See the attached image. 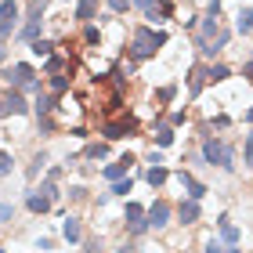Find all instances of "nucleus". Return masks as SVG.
<instances>
[{"label":"nucleus","instance_id":"f257e3e1","mask_svg":"<svg viewBox=\"0 0 253 253\" xmlns=\"http://www.w3.org/2000/svg\"><path fill=\"white\" fill-rule=\"evenodd\" d=\"M90 109H98L101 116H116L123 109V87L112 84V80H98L90 87Z\"/></svg>","mask_w":253,"mask_h":253},{"label":"nucleus","instance_id":"f03ea898","mask_svg":"<svg viewBox=\"0 0 253 253\" xmlns=\"http://www.w3.org/2000/svg\"><path fill=\"white\" fill-rule=\"evenodd\" d=\"M163 43H167V33L163 29H134V40H130V58L134 62H145V58H152V54L159 51V47H163Z\"/></svg>","mask_w":253,"mask_h":253},{"label":"nucleus","instance_id":"7ed1b4c3","mask_svg":"<svg viewBox=\"0 0 253 253\" xmlns=\"http://www.w3.org/2000/svg\"><path fill=\"white\" fill-rule=\"evenodd\" d=\"M203 159L210 167H221V170H232L235 167L232 145H221V141H213V137H206V141H203Z\"/></svg>","mask_w":253,"mask_h":253},{"label":"nucleus","instance_id":"20e7f679","mask_svg":"<svg viewBox=\"0 0 253 253\" xmlns=\"http://www.w3.org/2000/svg\"><path fill=\"white\" fill-rule=\"evenodd\" d=\"M4 80L15 90H37V94H40V80H37V73H33V65H26V62L4 69Z\"/></svg>","mask_w":253,"mask_h":253},{"label":"nucleus","instance_id":"39448f33","mask_svg":"<svg viewBox=\"0 0 253 253\" xmlns=\"http://www.w3.org/2000/svg\"><path fill=\"white\" fill-rule=\"evenodd\" d=\"M137 130V120L126 116V112H116V116H109L105 126H101V134H105V141H116V137H126Z\"/></svg>","mask_w":253,"mask_h":253},{"label":"nucleus","instance_id":"423d86ee","mask_svg":"<svg viewBox=\"0 0 253 253\" xmlns=\"http://www.w3.org/2000/svg\"><path fill=\"white\" fill-rule=\"evenodd\" d=\"M170 213H174V210H170V203L167 199H156L152 206H148V228H167L170 224Z\"/></svg>","mask_w":253,"mask_h":253},{"label":"nucleus","instance_id":"0eeeda50","mask_svg":"<svg viewBox=\"0 0 253 253\" xmlns=\"http://www.w3.org/2000/svg\"><path fill=\"white\" fill-rule=\"evenodd\" d=\"M123 221H126V228H130L134 235H141L145 228H148V221H145V210L137 203H126V213H123Z\"/></svg>","mask_w":253,"mask_h":253},{"label":"nucleus","instance_id":"6e6552de","mask_svg":"<svg viewBox=\"0 0 253 253\" xmlns=\"http://www.w3.org/2000/svg\"><path fill=\"white\" fill-rule=\"evenodd\" d=\"M15 18H18V4L15 0H0V37H7L15 29Z\"/></svg>","mask_w":253,"mask_h":253},{"label":"nucleus","instance_id":"1a4fd4ad","mask_svg":"<svg viewBox=\"0 0 253 253\" xmlns=\"http://www.w3.org/2000/svg\"><path fill=\"white\" fill-rule=\"evenodd\" d=\"M177 181H181V188L188 192V199H203V195H206V185H203L199 177H192L188 170H181V174H177Z\"/></svg>","mask_w":253,"mask_h":253},{"label":"nucleus","instance_id":"9d476101","mask_svg":"<svg viewBox=\"0 0 253 253\" xmlns=\"http://www.w3.org/2000/svg\"><path fill=\"white\" fill-rule=\"evenodd\" d=\"M4 101H7V112H11V116H26V112H29L26 98H22V90H15V87L4 94Z\"/></svg>","mask_w":253,"mask_h":253},{"label":"nucleus","instance_id":"9b49d317","mask_svg":"<svg viewBox=\"0 0 253 253\" xmlns=\"http://www.w3.org/2000/svg\"><path fill=\"white\" fill-rule=\"evenodd\" d=\"M177 217H181V224H195L199 221V199H185L177 206Z\"/></svg>","mask_w":253,"mask_h":253},{"label":"nucleus","instance_id":"f8f14e48","mask_svg":"<svg viewBox=\"0 0 253 253\" xmlns=\"http://www.w3.org/2000/svg\"><path fill=\"white\" fill-rule=\"evenodd\" d=\"M203 84H206V65H192V73H188V94L195 98L203 90Z\"/></svg>","mask_w":253,"mask_h":253},{"label":"nucleus","instance_id":"ddd939ff","mask_svg":"<svg viewBox=\"0 0 253 253\" xmlns=\"http://www.w3.org/2000/svg\"><path fill=\"white\" fill-rule=\"evenodd\" d=\"M51 206H54V199H51L47 192H33V195H29V210H33V213H47Z\"/></svg>","mask_w":253,"mask_h":253},{"label":"nucleus","instance_id":"4468645a","mask_svg":"<svg viewBox=\"0 0 253 253\" xmlns=\"http://www.w3.org/2000/svg\"><path fill=\"white\" fill-rule=\"evenodd\" d=\"M130 163H134V156H123L120 163L105 167V177H109V181H120V177H126V170H130Z\"/></svg>","mask_w":253,"mask_h":253},{"label":"nucleus","instance_id":"2eb2a0df","mask_svg":"<svg viewBox=\"0 0 253 253\" xmlns=\"http://www.w3.org/2000/svg\"><path fill=\"white\" fill-rule=\"evenodd\" d=\"M62 235L69 239V243H80V239H84V228H80V221H76V217H65V224H62Z\"/></svg>","mask_w":253,"mask_h":253},{"label":"nucleus","instance_id":"dca6fc26","mask_svg":"<svg viewBox=\"0 0 253 253\" xmlns=\"http://www.w3.org/2000/svg\"><path fill=\"white\" fill-rule=\"evenodd\" d=\"M217 228H221V235H224V243H228V246H235V243H239V228L228 221V217H217Z\"/></svg>","mask_w":253,"mask_h":253},{"label":"nucleus","instance_id":"f3484780","mask_svg":"<svg viewBox=\"0 0 253 253\" xmlns=\"http://www.w3.org/2000/svg\"><path fill=\"white\" fill-rule=\"evenodd\" d=\"M54 109H58V105H54V94H51V90H40V98H37V116H51Z\"/></svg>","mask_w":253,"mask_h":253},{"label":"nucleus","instance_id":"a211bd4d","mask_svg":"<svg viewBox=\"0 0 253 253\" xmlns=\"http://www.w3.org/2000/svg\"><path fill=\"white\" fill-rule=\"evenodd\" d=\"M94 11H98V0H76V18L80 22H90Z\"/></svg>","mask_w":253,"mask_h":253},{"label":"nucleus","instance_id":"6ab92c4d","mask_svg":"<svg viewBox=\"0 0 253 253\" xmlns=\"http://www.w3.org/2000/svg\"><path fill=\"white\" fill-rule=\"evenodd\" d=\"M29 51L37 54V58H51V54H54V43H51V40H40V37H37V40L29 43Z\"/></svg>","mask_w":253,"mask_h":253},{"label":"nucleus","instance_id":"aec40b11","mask_svg":"<svg viewBox=\"0 0 253 253\" xmlns=\"http://www.w3.org/2000/svg\"><path fill=\"white\" fill-rule=\"evenodd\" d=\"M235 29H239V33H250V29H253V7H243V11H239Z\"/></svg>","mask_w":253,"mask_h":253},{"label":"nucleus","instance_id":"412c9836","mask_svg":"<svg viewBox=\"0 0 253 253\" xmlns=\"http://www.w3.org/2000/svg\"><path fill=\"white\" fill-rule=\"evenodd\" d=\"M69 80H73V76H62V73H58V76H51V84H47V87H51V94H54V98L69 90Z\"/></svg>","mask_w":253,"mask_h":253},{"label":"nucleus","instance_id":"4be33fe9","mask_svg":"<svg viewBox=\"0 0 253 253\" xmlns=\"http://www.w3.org/2000/svg\"><path fill=\"white\" fill-rule=\"evenodd\" d=\"M228 76H232L228 65H210V69H206V80H213V84H221V80H228Z\"/></svg>","mask_w":253,"mask_h":253},{"label":"nucleus","instance_id":"5701e85b","mask_svg":"<svg viewBox=\"0 0 253 253\" xmlns=\"http://www.w3.org/2000/svg\"><path fill=\"white\" fill-rule=\"evenodd\" d=\"M145 177H148V185H152V188H159V185H163V181H167L170 174H167L163 167H148V174H145Z\"/></svg>","mask_w":253,"mask_h":253},{"label":"nucleus","instance_id":"b1692460","mask_svg":"<svg viewBox=\"0 0 253 253\" xmlns=\"http://www.w3.org/2000/svg\"><path fill=\"white\" fill-rule=\"evenodd\" d=\"M18 37L33 43V40H37V37H40V18H29V22H26V29H22V33H18Z\"/></svg>","mask_w":253,"mask_h":253},{"label":"nucleus","instance_id":"393cba45","mask_svg":"<svg viewBox=\"0 0 253 253\" xmlns=\"http://www.w3.org/2000/svg\"><path fill=\"white\" fill-rule=\"evenodd\" d=\"M213 33H217V18H213V15H206V22H203V37H199V47H203V43H210Z\"/></svg>","mask_w":253,"mask_h":253},{"label":"nucleus","instance_id":"a878e982","mask_svg":"<svg viewBox=\"0 0 253 253\" xmlns=\"http://www.w3.org/2000/svg\"><path fill=\"white\" fill-rule=\"evenodd\" d=\"M84 156H87V159H105V156H109V145H105V141H94V145H87Z\"/></svg>","mask_w":253,"mask_h":253},{"label":"nucleus","instance_id":"bb28decb","mask_svg":"<svg viewBox=\"0 0 253 253\" xmlns=\"http://www.w3.org/2000/svg\"><path fill=\"white\" fill-rule=\"evenodd\" d=\"M156 145H159V148L174 145V126H159V130H156Z\"/></svg>","mask_w":253,"mask_h":253},{"label":"nucleus","instance_id":"cd10ccee","mask_svg":"<svg viewBox=\"0 0 253 253\" xmlns=\"http://www.w3.org/2000/svg\"><path fill=\"white\" fill-rule=\"evenodd\" d=\"M130 188H134V185H130V177H126V181H123V177H120V181H112V195H126Z\"/></svg>","mask_w":253,"mask_h":253},{"label":"nucleus","instance_id":"c85d7f7f","mask_svg":"<svg viewBox=\"0 0 253 253\" xmlns=\"http://www.w3.org/2000/svg\"><path fill=\"white\" fill-rule=\"evenodd\" d=\"M43 7H47V0H33V4H29V18H40Z\"/></svg>","mask_w":253,"mask_h":253},{"label":"nucleus","instance_id":"c756f323","mask_svg":"<svg viewBox=\"0 0 253 253\" xmlns=\"http://www.w3.org/2000/svg\"><path fill=\"white\" fill-rule=\"evenodd\" d=\"M130 4H134V0H109V7H112V11H116V15H123V11H126V7H130Z\"/></svg>","mask_w":253,"mask_h":253},{"label":"nucleus","instance_id":"7c9ffc66","mask_svg":"<svg viewBox=\"0 0 253 253\" xmlns=\"http://www.w3.org/2000/svg\"><path fill=\"white\" fill-rule=\"evenodd\" d=\"M243 163H253V134L246 137V148H243Z\"/></svg>","mask_w":253,"mask_h":253},{"label":"nucleus","instance_id":"2f4dec72","mask_svg":"<svg viewBox=\"0 0 253 253\" xmlns=\"http://www.w3.org/2000/svg\"><path fill=\"white\" fill-rule=\"evenodd\" d=\"M174 94H177V87H159V94H156V98H159V101H170Z\"/></svg>","mask_w":253,"mask_h":253},{"label":"nucleus","instance_id":"473e14b6","mask_svg":"<svg viewBox=\"0 0 253 253\" xmlns=\"http://www.w3.org/2000/svg\"><path fill=\"white\" fill-rule=\"evenodd\" d=\"M11 213H15V210H11V203H0V221H11Z\"/></svg>","mask_w":253,"mask_h":253},{"label":"nucleus","instance_id":"72a5a7b5","mask_svg":"<svg viewBox=\"0 0 253 253\" xmlns=\"http://www.w3.org/2000/svg\"><path fill=\"white\" fill-rule=\"evenodd\" d=\"M7 170H11V156L0 152V174H7Z\"/></svg>","mask_w":253,"mask_h":253},{"label":"nucleus","instance_id":"f704fd0d","mask_svg":"<svg viewBox=\"0 0 253 253\" xmlns=\"http://www.w3.org/2000/svg\"><path fill=\"white\" fill-rule=\"evenodd\" d=\"M206 253H228V246H221V243H206Z\"/></svg>","mask_w":253,"mask_h":253},{"label":"nucleus","instance_id":"c9c22d12","mask_svg":"<svg viewBox=\"0 0 253 253\" xmlns=\"http://www.w3.org/2000/svg\"><path fill=\"white\" fill-rule=\"evenodd\" d=\"M84 37H87V43H98V29H94V26H87Z\"/></svg>","mask_w":253,"mask_h":253},{"label":"nucleus","instance_id":"e433bc0d","mask_svg":"<svg viewBox=\"0 0 253 253\" xmlns=\"http://www.w3.org/2000/svg\"><path fill=\"white\" fill-rule=\"evenodd\" d=\"M134 4L141 7V11H152V7H156V0H134Z\"/></svg>","mask_w":253,"mask_h":253},{"label":"nucleus","instance_id":"4c0bfd02","mask_svg":"<svg viewBox=\"0 0 253 253\" xmlns=\"http://www.w3.org/2000/svg\"><path fill=\"white\" fill-rule=\"evenodd\" d=\"M87 253H101V246H98V239H90V243H87Z\"/></svg>","mask_w":253,"mask_h":253},{"label":"nucleus","instance_id":"58836bf2","mask_svg":"<svg viewBox=\"0 0 253 253\" xmlns=\"http://www.w3.org/2000/svg\"><path fill=\"white\" fill-rule=\"evenodd\" d=\"M4 116H11V112H7V101L0 98V120H4Z\"/></svg>","mask_w":253,"mask_h":253},{"label":"nucleus","instance_id":"ea45409f","mask_svg":"<svg viewBox=\"0 0 253 253\" xmlns=\"http://www.w3.org/2000/svg\"><path fill=\"white\" fill-rule=\"evenodd\" d=\"M243 76H246V80H250V84H253V62H250V65L243 69Z\"/></svg>","mask_w":253,"mask_h":253},{"label":"nucleus","instance_id":"a19ab883","mask_svg":"<svg viewBox=\"0 0 253 253\" xmlns=\"http://www.w3.org/2000/svg\"><path fill=\"white\" fill-rule=\"evenodd\" d=\"M7 58V47H4V40H0V62H4Z\"/></svg>","mask_w":253,"mask_h":253},{"label":"nucleus","instance_id":"79ce46f5","mask_svg":"<svg viewBox=\"0 0 253 253\" xmlns=\"http://www.w3.org/2000/svg\"><path fill=\"white\" fill-rule=\"evenodd\" d=\"M120 253H134V246H123V250H120Z\"/></svg>","mask_w":253,"mask_h":253},{"label":"nucleus","instance_id":"37998d69","mask_svg":"<svg viewBox=\"0 0 253 253\" xmlns=\"http://www.w3.org/2000/svg\"><path fill=\"white\" fill-rule=\"evenodd\" d=\"M246 120H250V123H253V109H250V112H246Z\"/></svg>","mask_w":253,"mask_h":253},{"label":"nucleus","instance_id":"c03bdc74","mask_svg":"<svg viewBox=\"0 0 253 253\" xmlns=\"http://www.w3.org/2000/svg\"><path fill=\"white\" fill-rule=\"evenodd\" d=\"M228 253H235V250H228Z\"/></svg>","mask_w":253,"mask_h":253},{"label":"nucleus","instance_id":"a18cd8bd","mask_svg":"<svg viewBox=\"0 0 253 253\" xmlns=\"http://www.w3.org/2000/svg\"><path fill=\"white\" fill-rule=\"evenodd\" d=\"M0 253H4V250H0Z\"/></svg>","mask_w":253,"mask_h":253}]
</instances>
